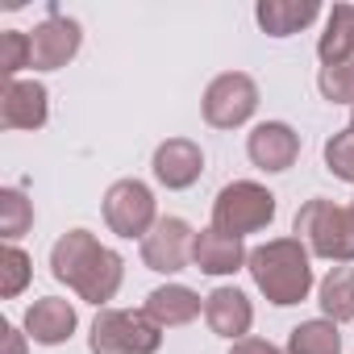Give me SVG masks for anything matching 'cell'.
I'll return each instance as SVG.
<instances>
[{"label":"cell","mask_w":354,"mask_h":354,"mask_svg":"<svg viewBox=\"0 0 354 354\" xmlns=\"http://www.w3.org/2000/svg\"><path fill=\"white\" fill-rule=\"evenodd\" d=\"M104 221L117 238H146L158 221L154 192L142 180H117L104 192Z\"/></svg>","instance_id":"52a82bcc"},{"label":"cell","mask_w":354,"mask_h":354,"mask_svg":"<svg viewBox=\"0 0 354 354\" xmlns=\"http://www.w3.org/2000/svg\"><path fill=\"white\" fill-rule=\"evenodd\" d=\"M30 225H34V205L26 201V192L0 188V234H5V242H17L21 234H30Z\"/></svg>","instance_id":"44dd1931"},{"label":"cell","mask_w":354,"mask_h":354,"mask_svg":"<svg viewBox=\"0 0 354 354\" xmlns=\"http://www.w3.org/2000/svg\"><path fill=\"white\" fill-rule=\"evenodd\" d=\"M317 304L333 325L354 321V267H333L317 288Z\"/></svg>","instance_id":"d6986e66"},{"label":"cell","mask_w":354,"mask_h":354,"mask_svg":"<svg viewBox=\"0 0 354 354\" xmlns=\"http://www.w3.org/2000/svg\"><path fill=\"white\" fill-rule=\"evenodd\" d=\"M88 346L92 354H154L162 346V329L146 317V308H100Z\"/></svg>","instance_id":"277c9868"},{"label":"cell","mask_w":354,"mask_h":354,"mask_svg":"<svg viewBox=\"0 0 354 354\" xmlns=\"http://www.w3.org/2000/svg\"><path fill=\"white\" fill-rule=\"evenodd\" d=\"M192 242L196 230L184 217H158L154 230L142 238V263L158 275H175L192 263Z\"/></svg>","instance_id":"ba28073f"},{"label":"cell","mask_w":354,"mask_h":354,"mask_svg":"<svg viewBox=\"0 0 354 354\" xmlns=\"http://www.w3.org/2000/svg\"><path fill=\"white\" fill-rule=\"evenodd\" d=\"M317 59H321V67L354 63V5H333L325 34L317 42Z\"/></svg>","instance_id":"ac0fdd59"},{"label":"cell","mask_w":354,"mask_h":354,"mask_svg":"<svg viewBox=\"0 0 354 354\" xmlns=\"http://www.w3.org/2000/svg\"><path fill=\"white\" fill-rule=\"evenodd\" d=\"M21 325H26V337L30 342H38V346H63L75 333L80 317H75V308L63 296H42V300H34L26 308V321Z\"/></svg>","instance_id":"5bb4252c"},{"label":"cell","mask_w":354,"mask_h":354,"mask_svg":"<svg viewBox=\"0 0 354 354\" xmlns=\"http://www.w3.org/2000/svg\"><path fill=\"white\" fill-rule=\"evenodd\" d=\"M205 121L213 129H238L254 117L259 109V84L246 75V71H221L209 88H205Z\"/></svg>","instance_id":"8992f818"},{"label":"cell","mask_w":354,"mask_h":354,"mask_svg":"<svg viewBox=\"0 0 354 354\" xmlns=\"http://www.w3.org/2000/svg\"><path fill=\"white\" fill-rule=\"evenodd\" d=\"M80 46H84L80 21L75 17H63V13H50L30 34V67L34 71H59V67H67L80 55Z\"/></svg>","instance_id":"9c48e42d"},{"label":"cell","mask_w":354,"mask_h":354,"mask_svg":"<svg viewBox=\"0 0 354 354\" xmlns=\"http://www.w3.org/2000/svg\"><path fill=\"white\" fill-rule=\"evenodd\" d=\"M21 67H30V34L5 30V34H0V71H5L9 84H13Z\"/></svg>","instance_id":"cb8c5ba5"},{"label":"cell","mask_w":354,"mask_h":354,"mask_svg":"<svg viewBox=\"0 0 354 354\" xmlns=\"http://www.w3.org/2000/svg\"><path fill=\"white\" fill-rule=\"evenodd\" d=\"M246 271H250L254 288L275 308L300 304L313 292V254H308V246L300 238H271V242L254 246Z\"/></svg>","instance_id":"7a4b0ae2"},{"label":"cell","mask_w":354,"mask_h":354,"mask_svg":"<svg viewBox=\"0 0 354 354\" xmlns=\"http://www.w3.org/2000/svg\"><path fill=\"white\" fill-rule=\"evenodd\" d=\"M205 313V300L184 288V283H162L146 296V317L158 325V329H180V325H192L196 317Z\"/></svg>","instance_id":"2e32d148"},{"label":"cell","mask_w":354,"mask_h":354,"mask_svg":"<svg viewBox=\"0 0 354 354\" xmlns=\"http://www.w3.org/2000/svg\"><path fill=\"white\" fill-rule=\"evenodd\" d=\"M50 275L59 283H67L80 300L104 308L117 296L121 279H125V263H121L117 250H109L104 242H96V234L67 230L55 242V250H50Z\"/></svg>","instance_id":"6da1fadb"},{"label":"cell","mask_w":354,"mask_h":354,"mask_svg":"<svg viewBox=\"0 0 354 354\" xmlns=\"http://www.w3.org/2000/svg\"><path fill=\"white\" fill-rule=\"evenodd\" d=\"M5 333H9V354H26V337L13 325H5Z\"/></svg>","instance_id":"484cf974"},{"label":"cell","mask_w":354,"mask_h":354,"mask_svg":"<svg viewBox=\"0 0 354 354\" xmlns=\"http://www.w3.org/2000/svg\"><path fill=\"white\" fill-rule=\"evenodd\" d=\"M192 263H196V271H205V275H234V271H242L246 263H250V250L242 246V238H234V234H221V230H201L196 234V242H192Z\"/></svg>","instance_id":"9a60e30c"},{"label":"cell","mask_w":354,"mask_h":354,"mask_svg":"<svg viewBox=\"0 0 354 354\" xmlns=\"http://www.w3.org/2000/svg\"><path fill=\"white\" fill-rule=\"evenodd\" d=\"M325 171L342 184H354V129L350 125L325 138Z\"/></svg>","instance_id":"603a6c76"},{"label":"cell","mask_w":354,"mask_h":354,"mask_svg":"<svg viewBox=\"0 0 354 354\" xmlns=\"http://www.w3.org/2000/svg\"><path fill=\"white\" fill-rule=\"evenodd\" d=\"M150 167H154V180L162 188L184 192V188H192L205 175V150L192 138H167V142H158Z\"/></svg>","instance_id":"30bf717a"},{"label":"cell","mask_w":354,"mask_h":354,"mask_svg":"<svg viewBox=\"0 0 354 354\" xmlns=\"http://www.w3.org/2000/svg\"><path fill=\"white\" fill-rule=\"evenodd\" d=\"M263 34L271 38H292L300 30H308L317 17H321V5L317 0H259V9H254Z\"/></svg>","instance_id":"e0dca14e"},{"label":"cell","mask_w":354,"mask_h":354,"mask_svg":"<svg viewBox=\"0 0 354 354\" xmlns=\"http://www.w3.org/2000/svg\"><path fill=\"white\" fill-rule=\"evenodd\" d=\"M271 221H275V196L254 180H234L213 201V230L221 234L246 238V234L267 230Z\"/></svg>","instance_id":"5b68a950"},{"label":"cell","mask_w":354,"mask_h":354,"mask_svg":"<svg viewBox=\"0 0 354 354\" xmlns=\"http://www.w3.org/2000/svg\"><path fill=\"white\" fill-rule=\"evenodd\" d=\"M246 154L259 171H288L300 158V133L288 121H263L246 138Z\"/></svg>","instance_id":"8fae6325"},{"label":"cell","mask_w":354,"mask_h":354,"mask_svg":"<svg viewBox=\"0 0 354 354\" xmlns=\"http://www.w3.org/2000/svg\"><path fill=\"white\" fill-rule=\"evenodd\" d=\"M350 129H354V117H350Z\"/></svg>","instance_id":"4316f807"},{"label":"cell","mask_w":354,"mask_h":354,"mask_svg":"<svg viewBox=\"0 0 354 354\" xmlns=\"http://www.w3.org/2000/svg\"><path fill=\"white\" fill-rule=\"evenodd\" d=\"M288 354H342V333L333 321H300L288 333Z\"/></svg>","instance_id":"ffe728a7"},{"label":"cell","mask_w":354,"mask_h":354,"mask_svg":"<svg viewBox=\"0 0 354 354\" xmlns=\"http://www.w3.org/2000/svg\"><path fill=\"white\" fill-rule=\"evenodd\" d=\"M50 117V92L38 80H13L0 96V125L5 129H42Z\"/></svg>","instance_id":"7c38bea8"},{"label":"cell","mask_w":354,"mask_h":354,"mask_svg":"<svg viewBox=\"0 0 354 354\" xmlns=\"http://www.w3.org/2000/svg\"><path fill=\"white\" fill-rule=\"evenodd\" d=\"M205 321L217 337H230V342H242L254 325V304L242 288H213L205 296Z\"/></svg>","instance_id":"4fadbf2b"},{"label":"cell","mask_w":354,"mask_h":354,"mask_svg":"<svg viewBox=\"0 0 354 354\" xmlns=\"http://www.w3.org/2000/svg\"><path fill=\"white\" fill-rule=\"evenodd\" d=\"M230 354H283V350L271 346V342H263V337H242V342L230 346Z\"/></svg>","instance_id":"d4e9b609"},{"label":"cell","mask_w":354,"mask_h":354,"mask_svg":"<svg viewBox=\"0 0 354 354\" xmlns=\"http://www.w3.org/2000/svg\"><path fill=\"white\" fill-rule=\"evenodd\" d=\"M292 230L308 246V254L329 263H354V205H333L325 196H313L296 213Z\"/></svg>","instance_id":"3957f363"},{"label":"cell","mask_w":354,"mask_h":354,"mask_svg":"<svg viewBox=\"0 0 354 354\" xmlns=\"http://www.w3.org/2000/svg\"><path fill=\"white\" fill-rule=\"evenodd\" d=\"M30 275H34V267H30V254L21 250V246H5L0 250V296L5 300H13V296H21L26 292V283H30Z\"/></svg>","instance_id":"7402d4cb"}]
</instances>
